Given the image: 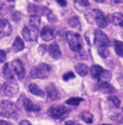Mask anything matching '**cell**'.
Returning <instances> with one entry per match:
<instances>
[{"label":"cell","mask_w":123,"mask_h":125,"mask_svg":"<svg viewBox=\"0 0 123 125\" xmlns=\"http://www.w3.org/2000/svg\"><path fill=\"white\" fill-rule=\"evenodd\" d=\"M19 114V108L14 103L10 100L0 101V115L6 119H16Z\"/></svg>","instance_id":"obj_1"},{"label":"cell","mask_w":123,"mask_h":125,"mask_svg":"<svg viewBox=\"0 0 123 125\" xmlns=\"http://www.w3.org/2000/svg\"><path fill=\"white\" fill-rule=\"evenodd\" d=\"M66 39L69 48L74 52H80L82 49V38L79 33L74 31H68L66 33Z\"/></svg>","instance_id":"obj_2"},{"label":"cell","mask_w":123,"mask_h":125,"mask_svg":"<svg viewBox=\"0 0 123 125\" xmlns=\"http://www.w3.org/2000/svg\"><path fill=\"white\" fill-rule=\"evenodd\" d=\"M51 72V66H49L45 62L38 65L37 67H34L30 70V77L34 79H45L49 77Z\"/></svg>","instance_id":"obj_3"},{"label":"cell","mask_w":123,"mask_h":125,"mask_svg":"<svg viewBox=\"0 0 123 125\" xmlns=\"http://www.w3.org/2000/svg\"><path fill=\"white\" fill-rule=\"evenodd\" d=\"M1 91L8 97H14L19 94V86L13 80H8L1 86Z\"/></svg>","instance_id":"obj_4"},{"label":"cell","mask_w":123,"mask_h":125,"mask_svg":"<svg viewBox=\"0 0 123 125\" xmlns=\"http://www.w3.org/2000/svg\"><path fill=\"white\" fill-rule=\"evenodd\" d=\"M48 112H49V115L53 119H63L69 112V109L66 108L65 106L57 105V106H52L49 109Z\"/></svg>","instance_id":"obj_5"},{"label":"cell","mask_w":123,"mask_h":125,"mask_svg":"<svg viewBox=\"0 0 123 125\" xmlns=\"http://www.w3.org/2000/svg\"><path fill=\"white\" fill-rule=\"evenodd\" d=\"M94 43H95L96 46H98V48H108L109 45H110V40H109V38L107 37L106 33H104L101 30H95V32H94Z\"/></svg>","instance_id":"obj_6"},{"label":"cell","mask_w":123,"mask_h":125,"mask_svg":"<svg viewBox=\"0 0 123 125\" xmlns=\"http://www.w3.org/2000/svg\"><path fill=\"white\" fill-rule=\"evenodd\" d=\"M11 66V69L13 71V74H15L17 77V79L22 80L25 75V68H24V65L23 62L20 61V59H14L13 62H11L10 64Z\"/></svg>","instance_id":"obj_7"},{"label":"cell","mask_w":123,"mask_h":125,"mask_svg":"<svg viewBox=\"0 0 123 125\" xmlns=\"http://www.w3.org/2000/svg\"><path fill=\"white\" fill-rule=\"evenodd\" d=\"M23 37L25 38L26 41H29V42L37 41L38 29L37 28L31 27V26H25V27L23 28Z\"/></svg>","instance_id":"obj_8"},{"label":"cell","mask_w":123,"mask_h":125,"mask_svg":"<svg viewBox=\"0 0 123 125\" xmlns=\"http://www.w3.org/2000/svg\"><path fill=\"white\" fill-rule=\"evenodd\" d=\"M92 13H93L94 20H95V23L97 24L98 27L99 28H106L107 25H108V22H107V19L104 15V13L98 9L92 10Z\"/></svg>","instance_id":"obj_9"},{"label":"cell","mask_w":123,"mask_h":125,"mask_svg":"<svg viewBox=\"0 0 123 125\" xmlns=\"http://www.w3.org/2000/svg\"><path fill=\"white\" fill-rule=\"evenodd\" d=\"M44 94H46V97H48L50 100H57L61 98V94H59L58 90H57L54 84L46 85Z\"/></svg>","instance_id":"obj_10"},{"label":"cell","mask_w":123,"mask_h":125,"mask_svg":"<svg viewBox=\"0 0 123 125\" xmlns=\"http://www.w3.org/2000/svg\"><path fill=\"white\" fill-rule=\"evenodd\" d=\"M12 32V27L10 22L6 19L0 20V39L7 37Z\"/></svg>","instance_id":"obj_11"},{"label":"cell","mask_w":123,"mask_h":125,"mask_svg":"<svg viewBox=\"0 0 123 125\" xmlns=\"http://www.w3.org/2000/svg\"><path fill=\"white\" fill-rule=\"evenodd\" d=\"M106 19H107V22H109L112 25L120 26V27L123 26V16L121 13H111Z\"/></svg>","instance_id":"obj_12"},{"label":"cell","mask_w":123,"mask_h":125,"mask_svg":"<svg viewBox=\"0 0 123 125\" xmlns=\"http://www.w3.org/2000/svg\"><path fill=\"white\" fill-rule=\"evenodd\" d=\"M40 35H41V38H42L43 41L49 42V41H52L54 39L55 32H54V29L52 27H50V26H44L42 28V30H41Z\"/></svg>","instance_id":"obj_13"},{"label":"cell","mask_w":123,"mask_h":125,"mask_svg":"<svg viewBox=\"0 0 123 125\" xmlns=\"http://www.w3.org/2000/svg\"><path fill=\"white\" fill-rule=\"evenodd\" d=\"M23 106L27 112H37L40 110V106L35 105L29 98L25 97V96H23Z\"/></svg>","instance_id":"obj_14"},{"label":"cell","mask_w":123,"mask_h":125,"mask_svg":"<svg viewBox=\"0 0 123 125\" xmlns=\"http://www.w3.org/2000/svg\"><path fill=\"white\" fill-rule=\"evenodd\" d=\"M48 51H49L50 56H51L52 58H54V59H58V58H61V56H62V52H61V49H59L58 44H57L56 42L50 44V46L48 48Z\"/></svg>","instance_id":"obj_15"},{"label":"cell","mask_w":123,"mask_h":125,"mask_svg":"<svg viewBox=\"0 0 123 125\" xmlns=\"http://www.w3.org/2000/svg\"><path fill=\"white\" fill-rule=\"evenodd\" d=\"M96 87H97V91H99V92H101L104 94H112L116 91L114 87L109 84L108 82H103V81L99 82L98 84L96 85Z\"/></svg>","instance_id":"obj_16"},{"label":"cell","mask_w":123,"mask_h":125,"mask_svg":"<svg viewBox=\"0 0 123 125\" xmlns=\"http://www.w3.org/2000/svg\"><path fill=\"white\" fill-rule=\"evenodd\" d=\"M2 75L7 80H13V78H14V74H13V71L9 62H6L3 65V67H2Z\"/></svg>","instance_id":"obj_17"},{"label":"cell","mask_w":123,"mask_h":125,"mask_svg":"<svg viewBox=\"0 0 123 125\" xmlns=\"http://www.w3.org/2000/svg\"><path fill=\"white\" fill-rule=\"evenodd\" d=\"M27 11L30 14V16H40L41 15V7L37 6V4L30 3L27 7Z\"/></svg>","instance_id":"obj_18"},{"label":"cell","mask_w":123,"mask_h":125,"mask_svg":"<svg viewBox=\"0 0 123 125\" xmlns=\"http://www.w3.org/2000/svg\"><path fill=\"white\" fill-rule=\"evenodd\" d=\"M25 48V44H24V41H23L22 38L20 37H16L14 40V42L12 44V50L14 52H21L23 51Z\"/></svg>","instance_id":"obj_19"},{"label":"cell","mask_w":123,"mask_h":125,"mask_svg":"<svg viewBox=\"0 0 123 125\" xmlns=\"http://www.w3.org/2000/svg\"><path fill=\"white\" fill-rule=\"evenodd\" d=\"M28 90H29V92H30L31 94H34V95H36V96H40V97H43V96L45 95L43 91L41 90V88L39 87L37 84H35V83H30L29 86H28Z\"/></svg>","instance_id":"obj_20"},{"label":"cell","mask_w":123,"mask_h":125,"mask_svg":"<svg viewBox=\"0 0 123 125\" xmlns=\"http://www.w3.org/2000/svg\"><path fill=\"white\" fill-rule=\"evenodd\" d=\"M103 68H101V66H98V65H94V66H92L90 69H89V72L91 73V75H92V78H94V79H99V75H101V71H103Z\"/></svg>","instance_id":"obj_21"},{"label":"cell","mask_w":123,"mask_h":125,"mask_svg":"<svg viewBox=\"0 0 123 125\" xmlns=\"http://www.w3.org/2000/svg\"><path fill=\"white\" fill-rule=\"evenodd\" d=\"M76 71H77L78 74L81 75V77H85V75L89 73V67L86 66L85 64L80 62V64H78L77 66H76Z\"/></svg>","instance_id":"obj_22"},{"label":"cell","mask_w":123,"mask_h":125,"mask_svg":"<svg viewBox=\"0 0 123 125\" xmlns=\"http://www.w3.org/2000/svg\"><path fill=\"white\" fill-rule=\"evenodd\" d=\"M80 118L82 121H84L85 123H88V124L93 123V115H92V113L89 112V111H83V112H81Z\"/></svg>","instance_id":"obj_23"},{"label":"cell","mask_w":123,"mask_h":125,"mask_svg":"<svg viewBox=\"0 0 123 125\" xmlns=\"http://www.w3.org/2000/svg\"><path fill=\"white\" fill-rule=\"evenodd\" d=\"M113 46H114V51L118 54V56H122L123 55V42H121L119 40H114Z\"/></svg>","instance_id":"obj_24"},{"label":"cell","mask_w":123,"mask_h":125,"mask_svg":"<svg viewBox=\"0 0 123 125\" xmlns=\"http://www.w3.org/2000/svg\"><path fill=\"white\" fill-rule=\"evenodd\" d=\"M68 24H69L70 27H72V28H77V29L81 27L80 20H79V17H77V16H72V17H70V19L68 20Z\"/></svg>","instance_id":"obj_25"},{"label":"cell","mask_w":123,"mask_h":125,"mask_svg":"<svg viewBox=\"0 0 123 125\" xmlns=\"http://www.w3.org/2000/svg\"><path fill=\"white\" fill-rule=\"evenodd\" d=\"M111 77H112V73L109 70H103L101 75H99L98 80H101V81H103V82H108L109 80L111 79Z\"/></svg>","instance_id":"obj_26"},{"label":"cell","mask_w":123,"mask_h":125,"mask_svg":"<svg viewBox=\"0 0 123 125\" xmlns=\"http://www.w3.org/2000/svg\"><path fill=\"white\" fill-rule=\"evenodd\" d=\"M40 23H41L40 16H30L29 17V25L28 26H31V27L38 29V27L40 26Z\"/></svg>","instance_id":"obj_27"},{"label":"cell","mask_w":123,"mask_h":125,"mask_svg":"<svg viewBox=\"0 0 123 125\" xmlns=\"http://www.w3.org/2000/svg\"><path fill=\"white\" fill-rule=\"evenodd\" d=\"M109 118L112 121H114L117 124H122V121H123V115L121 112H116V113H110Z\"/></svg>","instance_id":"obj_28"},{"label":"cell","mask_w":123,"mask_h":125,"mask_svg":"<svg viewBox=\"0 0 123 125\" xmlns=\"http://www.w3.org/2000/svg\"><path fill=\"white\" fill-rule=\"evenodd\" d=\"M81 101H82V99L79 98V97H71V98H69V99L66 100V104H67V105H69V106L76 107V106L79 105Z\"/></svg>","instance_id":"obj_29"},{"label":"cell","mask_w":123,"mask_h":125,"mask_svg":"<svg viewBox=\"0 0 123 125\" xmlns=\"http://www.w3.org/2000/svg\"><path fill=\"white\" fill-rule=\"evenodd\" d=\"M108 101H110L116 108H120V107H121V101H120V99L118 97H116V96H109Z\"/></svg>","instance_id":"obj_30"},{"label":"cell","mask_w":123,"mask_h":125,"mask_svg":"<svg viewBox=\"0 0 123 125\" xmlns=\"http://www.w3.org/2000/svg\"><path fill=\"white\" fill-rule=\"evenodd\" d=\"M98 54L103 58H107L109 56V54H110V52H109L108 48H98Z\"/></svg>","instance_id":"obj_31"},{"label":"cell","mask_w":123,"mask_h":125,"mask_svg":"<svg viewBox=\"0 0 123 125\" xmlns=\"http://www.w3.org/2000/svg\"><path fill=\"white\" fill-rule=\"evenodd\" d=\"M10 8H7L6 4L3 3H0V16H2V15H4L6 13H8Z\"/></svg>","instance_id":"obj_32"},{"label":"cell","mask_w":123,"mask_h":125,"mask_svg":"<svg viewBox=\"0 0 123 125\" xmlns=\"http://www.w3.org/2000/svg\"><path fill=\"white\" fill-rule=\"evenodd\" d=\"M74 78H75V73H74V72H71V71L66 72V73L63 75V79H64L65 81H68V80L74 79Z\"/></svg>","instance_id":"obj_33"},{"label":"cell","mask_w":123,"mask_h":125,"mask_svg":"<svg viewBox=\"0 0 123 125\" xmlns=\"http://www.w3.org/2000/svg\"><path fill=\"white\" fill-rule=\"evenodd\" d=\"M38 51H39V54H40V55H43V54H45V52L48 51V46H46L45 44H40Z\"/></svg>","instance_id":"obj_34"},{"label":"cell","mask_w":123,"mask_h":125,"mask_svg":"<svg viewBox=\"0 0 123 125\" xmlns=\"http://www.w3.org/2000/svg\"><path fill=\"white\" fill-rule=\"evenodd\" d=\"M21 17H22V14H21L20 12H13L12 19L14 22H19V21H21Z\"/></svg>","instance_id":"obj_35"},{"label":"cell","mask_w":123,"mask_h":125,"mask_svg":"<svg viewBox=\"0 0 123 125\" xmlns=\"http://www.w3.org/2000/svg\"><path fill=\"white\" fill-rule=\"evenodd\" d=\"M46 19H48V21H49L50 23H55L56 21H57L56 16L53 14V12H51V13H50V14L48 15V16H46Z\"/></svg>","instance_id":"obj_36"},{"label":"cell","mask_w":123,"mask_h":125,"mask_svg":"<svg viewBox=\"0 0 123 125\" xmlns=\"http://www.w3.org/2000/svg\"><path fill=\"white\" fill-rule=\"evenodd\" d=\"M7 59V53L6 51L0 50V62H4Z\"/></svg>","instance_id":"obj_37"},{"label":"cell","mask_w":123,"mask_h":125,"mask_svg":"<svg viewBox=\"0 0 123 125\" xmlns=\"http://www.w3.org/2000/svg\"><path fill=\"white\" fill-rule=\"evenodd\" d=\"M76 2L82 7H89V4H90L89 3V0H76Z\"/></svg>","instance_id":"obj_38"},{"label":"cell","mask_w":123,"mask_h":125,"mask_svg":"<svg viewBox=\"0 0 123 125\" xmlns=\"http://www.w3.org/2000/svg\"><path fill=\"white\" fill-rule=\"evenodd\" d=\"M55 1L59 4V6H62V7H66V4H67L66 0H55Z\"/></svg>","instance_id":"obj_39"},{"label":"cell","mask_w":123,"mask_h":125,"mask_svg":"<svg viewBox=\"0 0 123 125\" xmlns=\"http://www.w3.org/2000/svg\"><path fill=\"white\" fill-rule=\"evenodd\" d=\"M65 125H81L80 123H78L77 121H67Z\"/></svg>","instance_id":"obj_40"},{"label":"cell","mask_w":123,"mask_h":125,"mask_svg":"<svg viewBox=\"0 0 123 125\" xmlns=\"http://www.w3.org/2000/svg\"><path fill=\"white\" fill-rule=\"evenodd\" d=\"M19 125H33V124L29 121H27V120H23V121H21L19 123Z\"/></svg>","instance_id":"obj_41"},{"label":"cell","mask_w":123,"mask_h":125,"mask_svg":"<svg viewBox=\"0 0 123 125\" xmlns=\"http://www.w3.org/2000/svg\"><path fill=\"white\" fill-rule=\"evenodd\" d=\"M0 125H13V124L8 121H2V120H0Z\"/></svg>","instance_id":"obj_42"},{"label":"cell","mask_w":123,"mask_h":125,"mask_svg":"<svg viewBox=\"0 0 123 125\" xmlns=\"http://www.w3.org/2000/svg\"><path fill=\"white\" fill-rule=\"evenodd\" d=\"M112 3H122L123 0H110Z\"/></svg>","instance_id":"obj_43"},{"label":"cell","mask_w":123,"mask_h":125,"mask_svg":"<svg viewBox=\"0 0 123 125\" xmlns=\"http://www.w3.org/2000/svg\"><path fill=\"white\" fill-rule=\"evenodd\" d=\"M95 1H97V2H99V3H104L106 0H95Z\"/></svg>","instance_id":"obj_44"},{"label":"cell","mask_w":123,"mask_h":125,"mask_svg":"<svg viewBox=\"0 0 123 125\" xmlns=\"http://www.w3.org/2000/svg\"><path fill=\"white\" fill-rule=\"evenodd\" d=\"M0 93H1V84H0Z\"/></svg>","instance_id":"obj_45"},{"label":"cell","mask_w":123,"mask_h":125,"mask_svg":"<svg viewBox=\"0 0 123 125\" xmlns=\"http://www.w3.org/2000/svg\"><path fill=\"white\" fill-rule=\"evenodd\" d=\"M8 1H11V2H13V1H14V0H8Z\"/></svg>","instance_id":"obj_46"},{"label":"cell","mask_w":123,"mask_h":125,"mask_svg":"<svg viewBox=\"0 0 123 125\" xmlns=\"http://www.w3.org/2000/svg\"><path fill=\"white\" fill-rule=\"evenodd\" d=\"M101 125H109V124H101Z\"/></svg>","instance_id":"obj_47"}]
</instances>
